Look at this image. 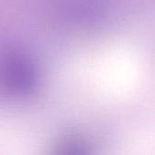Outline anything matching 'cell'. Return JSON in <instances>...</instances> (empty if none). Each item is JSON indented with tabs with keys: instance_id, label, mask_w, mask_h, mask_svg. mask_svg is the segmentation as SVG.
<instances>
[{
	"instance_id": "cell-1",
	"label": "cell",
	"mask_w": 155,
	"mask_h": 155,
	"mask_svg": "<svg viewBox=\"0 0 155 155\" xmlns=\"http://www.w3.org/2000/svg\"><path fill=\"white\" fill-rule=\"evenodd\" d=\"M1 75L5 86L19 94L30 92L35 84V69L30 61L22 55L6 57L2 64Z\"/></svg>"
}]
</instances>
